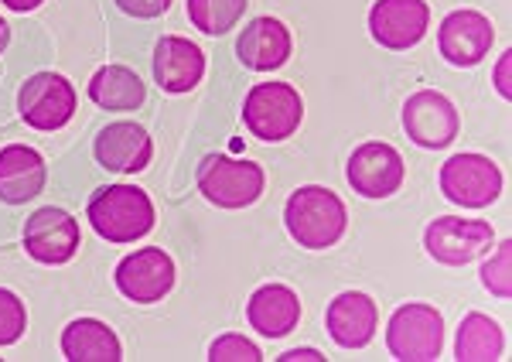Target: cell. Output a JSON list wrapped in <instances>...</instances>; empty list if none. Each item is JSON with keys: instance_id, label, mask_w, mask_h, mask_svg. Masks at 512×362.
<instances>
[{"instance_id": "obj_15", "label": "cell", "mask_w": 512, "mask_h": 362, "mask_svg": "<svg viewBox=\"0 0 512 362\" xmlns=\"http://www.w3.org/2000/svg\"><path fill=\"white\" fill-rule=\"evenodd\" d=\"M376 322H379V311L376 301L362 291H345L328 304V335L342 345V349H366L376 335Z\"/></svg>"}, {"instance_id": "obj_19", "label": "cell", "mask_w": 512, "mask_h": 362, "mask_svg": "<svg viewBox=\"0 0 512 362\" xmlns=\"http://www.w3.org/2000/svg\"><path fill=\"white\" fill-rule=\"evenodd\" d=\"M45 188V158L35 147L11 144L0 151V202L21 205Z\"/></svg>"}, {"instance_id": "obj_1", "label": "cell", "mask_w": 512, "mask_h": 362, "mask_svg": "<svg viewBox=\"0 0 512 362\" xmlns=\"http://www.w3.org/2000/svg\"><path fill=\"white\" fill-rule=\"evenodd\" d=\"M284 222H287V233L301 246H308V250H328V246H335L345 236L349 216H345V205L332 188L304 185L287 199Z\"/></svg>"}, {"instance_id": "obj_7", "label": "cell", "mask_w": 512, "mask_h": 362, "mask_svg": "<svg viewBox=\"0 0 512 362\" xmlns=\"http://www.w3.org/2000/svg\"><path fill=\"white\" fill-rule=\"evenodd\" d=\"M495 243V233L489 222L482 219H454V216H444V219H434L424 233V246L427 253L444 263V267H465L482 257L485 250H492Z\"/></svg>"}, {"instance_id": "obj_16", "label": "cell", "mask_w": 512, "mask_h": 362, "mask_svg": "<svg viewBox=\"0 0 512 362\" xmlns=\"http://www.w3.org/2000/svg\"><path fill=\"white\" fill-rule=\"evenodd\" d=\"M205 76V55L202 48L188 38H161L154 48V79L164 93H192Z\"/></svg>"}, {"instance_id": "obj_8", "label": "cell", "mask_w": 512, "mask_h": 362, "mask_svg": "<svg viewBox=\"0 0 512 362\" xmlns=\"http://www.w3.org/2000/svg\"><path fill=\"white\" fill-rule=\"evenodd\" d=\"M18 110L35 130H59L76 113V89L55 72H38L21 86Z\"/></svg>"}, {"instance_id": "obj_18", "label": "cell", "mask_w": 512, "mask_h": 362, "mask_svg": "<svg viewBox=\"0 0 512 362\" xmlns=\"http://www.w3.org/2000/svg\"><path fill=\"white\" fill-rule=\"evenodd\" d=\"M236 55L246 69L274 72L291 59V31L277 18H256L243 28L236 41Z\"/></svg>"}, {"instance_id": "obj_31", "label": "cell", "mask_w": 512, "mask_h": 362, "mask_svg": "<svg viewBox=\"0 0 512 362\" xmlns=\"http://www.w3.org/2000/svg\"><path fill=\"white\" fill-rule=\"evenodd\" d=\"M0 4H7V7H11V11H35V7L41 4V0H0Z\"/></svg>"}, {"instance_id": "obj_14", "label": "cell", "mask_w": 512, "mask_h": 362, "mask_svg": "<svg viewBox=\"0 0 512 362\" xmlns=\"http://www.w3.org/2000/svg\"><path fill=\"white\" fill-rule=\"evenodd\" d=\"M24 246L38 263H65L76 257L79 250V222L69 212L55 209H38L24 226Z\"/></svg>"}, {"instance_id": "obj_10", "label": "cell", "mask_w": 512, "mask_h": 362, "mask_svg": "<svg viewBox=\"0 0 512 362\" xmlns=\"http://www.w3.org/2000/svg\"><path fill=\"white\" fill-rule=\"evenodd\" d=\"M117 287L123 298L137 304H154L175 287V260L158 246H147L130 257L120 260L117 267Z\"/></svg>"}, {"instance_id": "obj_12", "label": "cell", "mask_w": 512, "mask_h": 362, "mask_svg": "<svg viewBox=\"0 0 512 362\" xmlns=\"http://www.w3.org/2000/svg\"><path fill=\"white\" fill-rule=\"evenodd\" d=\"M495 41V28L485 14L478 11H451L448 18L441 21V31H437V45H441V55L458 69H468V65H478L485 55L492 52Z\"/></svg>"}, {"instance_id": "obj_5", "label": "cell", "mask_w": 512, "mask_h": 362, "mask_svg": "<svg viewBox=\"0 0 512 362\" xmlns=\"http://www.w3.org/2000/svg\"><path fill=\"white\" fill-rule=\"evenodd\" d=\"M263 168L236 158H205L198 168V192L219 209H246L263 195Z\"/></svg>"}, {"instance_id": "obj_2", "label": "cell", "mask_w": 512, "mask_h": 362, "mask_svg": "<svg viewBox=\"0 0 512 362\" xmlns=\"http://www.w3.org/2000/svg\"><path fill=\"white\" fill-rule=\"evenodd\" d=\"M89 226L110 243H137L151 233L154 205L144 188L137 185H110L99 188L86 209Z\"/></svg>"}, {"instance_id": "obj_9", "label": "cell", "mask_w": 512, "mask_h": 362, "mask_svg": "<svg viewBox=\"0 0 512 362\" xmlns=\"http://www.w3.org/2000/svg\"><path fill=\"white\" fill-rule=\"evenodd\" d=\"M403 127L414 144L427 147V151H441L458 137V110L444 93L420 89L403 106Z\"/></svg>"}, {"instance_id": "obj_20", "label": "cell", "mask_w": 512, "mask_h": 362, "mask_svg": "<svg viewBox=\"0 0 512 362\" xmlns=\"http://www.w3.org/2000/svg\"><path fill=\"white\" fill-rule=\"evenodd\" d=\"M246 318L260 335L267 339H284L287 332H294L301 322V301L291 287L284 284H267L260 291H253L250 304H246Z\"/></svg>"}, {"instance_id": "obj_30", "label": "cell", "mask_w": 512, "mask_h": 362, "mask_svg": "<svg viewBox=\"0 0 512 362\" xmlns=\"http://www.w3.org/2000/svg\"><path fill=\"white\" fill-rule=\"evenodd\" d=\"M301 359H308V362H321L325 356H321L318 349H294V352H287V356H280V362H301Z\"/></svg>"}, {"instance_id": "obj_29", "label": "cell", "mask_w": 512, "mask_h": 362, "mask_svg": "<svg viewBox=\"0 0 512 362\" xmlns=\"http://www.w3.org/2000/svg\"><path fill=\"white\" fill-rule=\"evenodd\" d=\"M495 86H499L502 96H512V86H509V52L499 59V69H495Z\"/></svg>"}, {"instance_id": "obj_24", "label": "cell", "mask_w": 512, "mask_h": 362, "mask_svg": "<svg viewBox=\"0 0 512 362\" xmlns=\"http://www.w3.org/2000/svg\"><path fill=\"white\" fill-rule=\"evenodd\" d=\"M250 0H188V18L205 35H226L246 14Z\"/></svg>"}, {"instance_id": "obj_23", "label": "cell", "mask_w": 512, "mask_h": 362, "mask_svg": "<svg viewBox=\"0 0 512 362\" xmlns=\"http://www.w3.org/2000/svg\"><path fill=\"white\" fill-rule=\"evenodd\" d=\"M506 349V335H502L499 322H492L482 311L461 318L458 339H454V359L458 362H495L502 359Z\"/></svg>"}, {"instance_id": "obj_4", "label": "cell", "mask_w": 512, "mask_h": 362, "mask_svg": "<svg viewBox=\"0 0 512 362\" xmlns=\"http://www.w3.org/2000/svg\"><path fill=\"white\" fill-rule=\"evenodd\" d=\"M390 356L400 362H431L441 356L444 318L431 304H403L386 325Z\"/></svg>"}, {"instance_id": "obj_27", "label": "cell", "mask_w": 512, "mask_h": 362, "mask_svg": "<svg viewBox=\"0 0 512 362\" xmlns=\"http://www.w3.org/2000/svg\"><path fill=\"white\" fill-rule=\"evenodd\" d=\"M209 359L212 362H260L263 352L256 349L250 339L243 335H222L209 345Z\"/></svg>"}, {"instance_id": "obj_21", "label": "cell", "mask_w": 512, "mask_h": 362, "mask_svg": "<svg viewBox=\"0 0 512 362\" xmlns=\"http://www.w3.org/2000/svg\"><path fill=\"white\" fill-rule=\"evenodd\" d=\"M62 356L69 362H120L123 349L113 328L96 318H79L62 332Z\"/></svg>"}, {"instance_id": "obj_6", "label": "cell", "mask_w": 512, "mask_h": 362, "mask_svg": "<svg viewBox=\"0 0 512 362\" xmlns=\"http://www.w3.org/2000/svg\"><path fill=\"white\" fill-rule=\"evenodd\" d=\"M441 192L465 209H485L502 195V171L485 154H454L441 168Z\"/></svg>"}, {"instance_id": "obj_25", "label": "cell", "mask_w": 512, "mask_h": 362, "mask_svg": "<svg viewBox=\"0 0 512 362\" xmlns=\"http://www.w3.org/2000/svg\"><path fill=\"white\" fill-rule=\"evenodd\" d=\"M28 328V311H24V301L18 294L4 291L0 287V345H11L18 342Z\"/></svg>"}, {"instance_id": "obj_13", "label": "cell", "mask_w": 512, "mask_h": 362, "mask_svg": "<svg viewBox=\"0 0 512 362\" xmlns=\"http://www.w3.org/2000/svg\"><path fill=\"white\" fill-rule=\"evenodd\" d=\"M431 11L424 0H376L369 11V31L383 48L403 52L427 35Z\"/></svg>"}, {"instance_id": "obj_11", "label": "cell", "mask_w": 512, "mask_h": 362, "mask_svg": "<svg viewBox=\"0 0 512 362\" xmlns=\"http://www.w3.org/2000/svg\"><path fill=\"white\" fill-rule=\"evenodd\" d=\"M345 178H349V185L362 199H390L396 188L403 185V158L396 147L369 141L355 147Z\"/></svg>"}, {"instance_id": "obj_17", "label": "cell", "mask_w": 512, "mask_h": 362, "mask_svg": "<svg viewBox=\"0 0 512 362\" xmlns=\"http://www.w3.org/2000/svg\"><path fill=\"white\" fill-rule=\"evenodd\" d=\"M151 154H154L151 137L137 123H110L96 137V161L106 171H117V175H137V171H144Z\"/></svg>"}, {"instance_id": "obj_3", "label": "cell", "mask_w": 512, "mask_h": 362, "mask_svg": "<svg viewBox=\"0 0 512 362\" xmlns=\"http://www.w3.org/2000/svg\"><path fill=\"white\" fill-rule=\"evenodd\" d=\"M243 120L246 130L253 137H260V141H287L304 120L301 93L294 86H287V82H256L246 93Z\"/></svg>"}, {"instance_id": "obj_22", "label": "cell", "mask_w": 512, "mask_h": 362, "mask_svg": "<svg viewBox=\"0 0 512 362\" xmlns=\"http://www.w3.org/2000/svg\"><path fill=\"white\" fill-rule=\"evenodd\" d=\"M147 89L140 82L137 72H130L127 65H103L93 79H89V100L103 110H113V113H127V110H137L144 103Z\"/></svg>"}, {"instance_id": "obj_26", "label": "cell", "mask_w": 512, "mask_h": 362, "mask_svg": "<svg viewBox=\"0 0 512 362\" xmlns=\"http://www.w3.org/2000/svg\"><path fill=\"white\" fill-rule=\"evenodd\" d=\"M509 260H512V243H499L495 257L482 267V284H485V291H492L495 298H502V301H506L509 294H512Z\"/></svg>"}, {"instance_id": "obj_32", "label": "cell", "mask_w": 512, "mask_h": 362, "mask_svg": "<svg viewBox=\"0 0 512 362\" xmlns=\"http://www.w3.org/2000/svg\"><path fill=\"white\" fill-rule=\"evenodd\" d=\"M4 45H7V21L0 18V52H4Z\"/></svg>"}, {"instance_id": "obj_28", "label": "cell", "mask_w": 512, "mask_h": 362, "mask_svg": "<svg viewBox=\"0 0 512 362\" xmlns=\"http://www.w3.org/2000/svg\"><path fill=\"white\" fill-rule=\"evenodd\" d=\"M117 7L134 18H158L171 7V0H117Z\"/></svg>"}]
</instances>
